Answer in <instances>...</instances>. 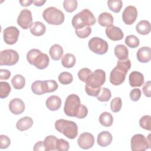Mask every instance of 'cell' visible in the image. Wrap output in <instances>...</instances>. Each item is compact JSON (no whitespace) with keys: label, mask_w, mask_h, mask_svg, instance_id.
I'll list each match as a JSON object with an SVG mask.
<instances>
[{"label":"cell","mask_w":151,"mask_h":151,"mask_svg":"<svg viewBox=\"0 0 151 151\" xmlns=\"http://www.w3.org/2000/svg\"><path fill=\"white\" fill-rule=\"evenodd\" d=\"M130 67L131 63L129 59L119 60L117 63L116 67L111 70L110 74V82L114 86H119L122 84Z\"/></svg>","instance_id":"obj_1"},{"label":"cell","mask_w":151,"mask_h":151,"mask_svg":"<svg viewBox=\"0 0 151 151\" xmlns=\"http://www.w3.org/2000/svg\"><path fill=\"white\" fill-rule=\"evenodd\" d=\"M96 19L93 14L88 9H84L76 14L71 21L73 27L76 29H80L86 27H90L96 24Z\"/></svg>","instance_id":"obj_2"},{"label":"cell","mask_w":151,"mask_h":151,"mask_svg":"<svg viewBox=\"0 0 151 151\" xmlns=\"http://www.w3.org/2000/svg\"><path fill=\"white\" fill-rule=\"evenodd\" d=\"M55 129L70 139H75L78 135L77 124L73 121L58 119L55 122Z\"/></svg>","instance_id":"obj_3"},{"label":"cell","mask_w":151,"mask_h":151,"mask_svg":"<svg viewBox=\"0 0 151 151\" xmlns=\"http://www.w3.org/2000/svg\"><path fill=\"white\" fill-rule=\"evenodd\" d=\"M82 104H81L80 97L75 94H71L67 96L64 104V111L69 117H77Z\"/></svg>","instance_id":"obj_4"},{"label":"cell","mask_w":151,"mask_h":151,"mask_svg":"<svg viewBox=\"0 0 151 151\" xmlns=\"http://www.w3.org/2000/svg\"><path fill=\"white\" fill-rule=\"evenodd\" d=\"M42 17L48 24L54 25L62 24L65 18L64 13L54 6H50L46 8L43 11Z\"/></svg>","instance_id":"obj_5"},{"label":"cell","mask_w":151,"mask_h":151,"mask_svg":"<svg viewBox=\"0 0 151 151\" xmlns=\"http://www.w3.org/2000/svg\"><path fill=\"white\" fill-rule=\"evenodd\" d=\"M106 81V73L101 69L96 70L87 78L86 86L93 89H99Z\"/></svg>","instance_id":"obj_6"},{"label":"cell","mask_w":151,"mask_h":151,"mask_svg":"<svg viewBox=\"0 0 151 151\" xmlns=\"http://www.w3.org/2000/svg\"><path fill=\"white\" fill-rule=\"evenodd\" d=\"M131 149L133 151H144L150 148V134L147 137L142 134H136L130 140Z\"/></svg>","instance_id":"obj_7"},{"label":"cell","mask_w":151,"mask_h":151,"mask_svg":"<svg viewBox=\"0 0 151 151\" xmlns=\"http://www.w3.org/2000/svg\"><path fill=\"white\" fill-rule=\"evenodd\" d=\"M88 48L93 52L99 55L106 54L109 48L107 42L103 39L99 37H93L88 41Z\"/></svg>","instance_id":"obj_8"},{"label":"cell","mask_w":151,"mask_h":151,"mask_svg":"<svg viewBox=\"0 0 151 151\" xmlns=\"http://www.w3.org/2000/svg\"><path fill=\"white\" fill-rule=\"evenodd\" d=\"M19 60L18 53L12 49L3 50L0 54L1 65H13L17 63Z\"/></svg>","instance_id":"obj_9"},{"label":"cell","mask_w":151,"mask_h":151,"mask_svg":"<svg viewBox=\"0 0 151 151\" xmlns=\"http://www.w3.org/2000/svg\"><path fill=\"white\" fill-rule=\"evenodd\" d=\"M19 35V29L14 26H10L5 28L3 31V37L5 42L8 45L15 44Z\"/></svg>","instance_id":"obj_10"},{"label":"cell","mask_w":151,"mask_h":151,"mask_svg":"<svg viewBox=\"0 0 151 151\" xmlns=\"http://www.w3.org/2000/svg\"><path fill=\"white\" fill-rule=\"evenodd\" d=\"M17 24L24 29H27L30 28L32 24L31 12L27 9L22 10L18 17Z\"/></svg>","instance_id":"obj_11"},{"label":"cell","mask_w":151,"mask_h":151,"mask_svg":"<svg viewBox=\"0 0 151 151\" xmlns=\"http://www.w3.org/2000/svg\"><path fill=\"white\" fill-rule=\"evenodd\" d=\"M94 137L90 133H81L77 139V143L80 147L83 149H88L92 147L94 144Z\"/></svg>","instance_id":"obj_12"},{"label":"cell","mask_w":151,"mask_h":151,"mask_svg":"<svg viewBox=\"0 0 151 151\" xmlns=\"http://www.w3.org/2000/svg\"><path fill=\"white\" fill-rule=\"evenodd\" d=\"M137 17V11L135 6L132 5L127 6L124 9L122 14V19L124 24L132 25L133 24Z\"/></svg>","instance_id":"obj_13"},{"label":"cell","mask_w":151,"mask_h":151,"mask_svg":"<svg viewBox=\"0 0 151 151\" xmlns=\"http://www.w3.org/2000/svg\"><path fill=\"white\" fill-rule=\"evenodd\" d=\"M107 37L113 41H119L123 39L124 34L122 29L117 27L110 25L107 27L105 30Z\"/></svg>","instance_id":"obj_14"},{"label":"cell","mask_w":151,"mask_h":151,"mask_svg":"<svg viewBox=\"0 0 151 151\" xmlns=\"http://www.w3.org/2000/svg\"><path fill=\"white\" fill-rule=\"evenodd\" d=\"M24 101L18 98L12 99L9 103V109L14 114H20L25 110Z\"/></svg>","instance_id":"obj_15"},{"label":"cell","mask_w":151,"mask_h":151,"mask_svg":"<svg viewBox=\"0 0 151 151\" xmlns=\"http://www.w3.org/2000/svg\"><path fill=\"white\" fill-rule=\"evenodd\" d=\"M49 57L45 53L40 52L34 60L32 65L40 70L45 69L49 64Z\"/></svg>","instance_id":"obj_16"},{"label":"cell","mask_w":151,"mask_h":151,"mask_svg":"<svg viewBox=\"0 0 151 151\" xmlns=\"http://www.w3.org/2000/svg\"><path fill=\"white\" fill-rule=\"evenodd\" d=\"M129 81V84L131 87H140L144 83V76L141 73L134 71L130 74Z\"/></svg>","instance_id":"obj_17"},{"label":"cell","mask_w":151,"mask_h":151,"mask_svg":"<svg viewBox=\"0 0 151 151\" xmlns=\"http://www.w3.org/2000/svg\"><path fill=\"white\" fill-rule=\"evenodd\" d=\"M137 60L143 63H148L151 59V49L149 47L140 48L136 54Z\"/></svg>","instance_id":"obj_18"},{"label":"cell","mask_w":151,"mask_h":151,"mask_svg":"<svg viewBox=\"0 0 151 151\" xmlns=\"http://www.w3.org/2000/svg\"><path fill=\"white\" fill-rule=\"evenodd\" d=\"M113 140L111 134L108 131L100 132L97 138V144L101 147H106L111 144Z\"/></svg>","instance_id":"obj_19"},{"label":"cell","mask_w":151,"mask_h":151,"mask_svg":"<svg viewBox=\"0 0 151 151\" xmlns=\"http://www.w3.org/2000/svg\"><path fill=\"white\" fill-rule=\"evenodd\" d=\"M45 105L50 110L55 111L58 110L61 105V100L57 96H50L45 101Z\"/></svg>","instance_id":"obj_20"},{"label":"cell","mask_w":151,"mask_h":151,"mask_svg":"<svg viewBox=\"0 0 151 151\" xmlns=\"http://www.w3.org/2000/svg\"><path fill=\"white\" fill-rule=\"evenodd\" d=\"M33 123L32 118L28 116H25L18 120L16 124V127L19 131H25L31 128Z\"/></svg>","instance_id":"obj_21"},{"label":"cell","mask_w":151,"mask_h":151,"mask_svg":"<svg viewBox=\"0 0 151 151\" xmlns=\"http://www.w3.org/2000/svg\"><path fill=\"white\" fill-rule=\"evenodd\" d=\"M114 19L112 15L109 12H102L98 17V22L102 27H107L112 25Z\"/></svg>","instance_id":"obj_22"},{"label":"cell","mask_w":151,"mask_h":151,"mask_svg":"<svg viewBox=\"0 0 151 151\" xmlns=\"http://www.w3.org/2000/svg\"><path fill=\"white\" fill-rule=\"evenodd\" d=\"M45 31V25L40 21H36L33 22L30 27L31 33L35 36H41L44 34Z\"/></svg>","instance_id":"obj_23"},{"label":"cell","mask_w":151,"mask_h":151,"mask_svg":"<svg viewBox=\"0 0 151 151\" xmlns=\"http://www.w3.org/2000/svg\"><path fill=\"white\" fill-rule=\"evenodd\" d=\"M114 51L116 57L119 59V60H124L128 58L129 50L125 45L123 44L116 45Z\"/></svg>","instance_id":"obj_24"},{"label":"cell","mask_w":151,"mask_h":151,"mask_svg":"<svg viewBox=\"0 0 151 151\" xmlns=\"http://www.w3.org/2000/svg\"><path fill=\"white\" fill-rule=\"evenodd\" d=\"M63 49L59 44H54L52 45L49 51V54L52 60L55 61L59 60L63 54Z\"/></svg>","instance_id":"obj_25"},{"label":"cell","mask_w":151,"mask_h":151,"mask_svg":"<svg viewBox=\"0 0 151 151\" xmlns=\"http://www.w3.org/2000/svg\"><path fill=\"white\" fill-rule=\"evenodd\" d=\"M151 29L150 24L148 21L142 20L136 26V31L140 35H147L150 33Z\"/></svg>","instance_id":"obj_26"},{"label":"cell","mask_w":151,"mask_h":151,"mask_svg":"<svg viewBox=\"0 0 151 151\" xmlns=\"http://www.w3.org/2000/svg\"><path fill=\"white\" fill-rule=\"evenodd\" d=\"M58 139L53 135H50L47 136L44 140V145L46 151L50 150H57V145Z\"/></svg>","instance_id":"obj_27"},{"label":"cell","mask_w":151,"mask_h":151,"mask_svg":"<svg viewBox=\"0 0 151 151\" xmlns=\"http://www.w3.org/2000/svg\"><path fill=\"white\" fill-rule=\"evenodd\" d=\"M76 62V57L70 53L65 54L61 59L62 65L67 68H72L74 66Z\"/></svg>","instance_id":"obj_28"},{"label":"cell","mask_w":151,"mask_h":151,"mask_svg":"<svg viewBox=\"0 0 151 151\" xmlns=\"http://www.w3.org/2000/svg\"><path fill=\"white\" fill-rule=\"evenodd\" d=\"M11 83L13 87L16 90H21L24 88L25 84V79L21 74L15 75L11 80Z\"/></svg>","instance_id":"obj_29"},{"label":"cell","mask_w":151,"mask_h":151,"mask_svg":"<svg viewBox=\"0 0 151 151\" xmlns=\"http://www.w3.org/2000/svg\"><path fill=\"white\" fill-rule=\"evenodd\" d=\"M100 123L104 127H110L113 123V117L109 112H103L99 116Z\"/></svg>","instance_id":"obj_30"},{"label":"cell","mask_w":151,"mask_h":151,"mask_svg":"<svg viewBox=\"0 0 151 151\" xmlns=\"http://www.w3.org/2000/svg\"><path fill=\"white\" fill-rule=\"evenodd\" d=\"M43 81V87L45 93L55 91L58 87L57 83L54 80H45Z\"/></svg>","instance_id":"obj_31"},{"label":"cell","mask_w":151,"mask_h":151,"mask_svg":"<svg viewBox=\"0 0 151 151\" xmlns=\"http://www.w3.org/2000/svg\"><path fill=\"white\" fill-rule=\"evenodd\" d=\"M123 5V2L121 0H109L107 1V6L110 11L118 13L120 11Z\"/></svg>","instance_id":"obj_32"},{"label":"cell","mask_w":151,"mask_h":151,"mask_svg":"<svg viewBox=\"0 0 151 151\" xmlns=\"http://www.w3.org/2000/svg\"><path fill=\"white\" fill-rule=\"evenodd\" d=\"M111 97V93L110 90L106 87L101 88L100 91L98 96H97V99L99 101L105 102L108 101Z\"/></svg>","instance_id":"obj_33"},{"label":"cell","mask_w":151,"mask_h":151,"mask_svg":"<svg viewBox=\"0 0 151 151\" xmlns=\"http://www.w3.org/2000/svg\"><path fill=\"white\" fill-rule=\"evenodd\" d=\"M59 82L64 85L70 84L73 80V77L71 73L67 71L61 73L58 77Z\"/></svg>","instance_id":"obj_34"},{"label":"cell","mask_w":151,"mask_h":151,"mask_svg":"<svg viewBox=\"0 0 151 151\" xmlns=\"http://www.w3.org/2000/svg\"><path fill=\"white\" fill-rule=\"evenodd\" d=\"M31 90L37 95H42L45 94L42 81L37 80L34 81L31 85Z\"/></svg>","instance_id":"obj_35"},{"label":"cell","mask_w":151,"mask_h":151,"mask_svg":"<svg viewBox=\"0 0 151 151\" xmlns=\"http://www.w3.org/2000/svg\"><path fill=\"white\" fill-rule=\"evenodd\" d=\"M11 90V86L8 82L1 81L0 82V97L4 99L8 96Z\"/></svg>","instance_id":"obj_36"},{"label":"cell","mask_w":151,"mask_h":151,"mask_svg":"<svg viewBox=\"0 0 151 151\" xmlns=\"http://www.w3.org/2000/svg\"><path fill=\"white\" fill-rule=\"evenodd\" d=\"M125 44L130 48H135L139 46L140 41L136 36L134 35H129L125 38Z\"/></svg>","instance_id":"obj_37"},{"label":"cell","mask_w":151,"mask_h":151,"mask_svg":"<svg viewBox=\"0 0 151 151\" xmlns=\"http://www.w3.org/2000/svg\"><path fill=\"white\" fill-rule=\"evenodd\" d=\"M78 3L76 0H65L63 2V7L68 12H74L77 8Z\"/></svg>","instance_id":"obj_38"},{"label":"cell","mask_w":151,"mask_h":151,"mask_svg":"<svg viewBox=\"0 0 151 151\" xmlns=\"http://www.w3.org/2000/svg\"><path fill=\"white\" fill-rule=\"evenodd\" d=\"M139 125L143 129L150 130L151 129V117L149 115H145L139 120Z\"/></svg>","instance_id":"obj_39"},{"label":"cell","mask_w":151,"mask_h":151,"mask_svg":"<svg viewBox=\"0 0 151 151\" xmlns=\"http://www.w3.org/2000/svg\"><path fill=\"white\" fill-rule=\"evenodd\" d=\"M122 106V101L120 97H115L114 98L111 103H110V109L111 110L113 113L119 112L121 109Z\"/></svg>","instance_id":"obj_40"},{"label":"cell","mask_w":151,"mask_h":151,"mask_svg":"<svg viewBox=\"0 0 151 151\" xmlns=\"http://www.w3.org/2000/svg\"><path fill=\"white\" fill-rule=\"evenodd\" d=\"M76 34L80 38H86L91 33V28L90 27H86L80 29L75 30Z\"/></svg>","instance_id":"obj_41"},{"label":"cell","mask_w":151,"mask_h":151,"mask_svg":"<svg viewBox=\"0 0 151 151\" xmlns=\"http://www.w3.org/2000/svg\"><path fill=\"white\" fill-rule=\"evenodd\" d=\"M92 74V71L88 68H83L78 73V78L83 82L86 83L87 78Z\"/></svg>","instance_id":"obj_42"},{"label":"cell","mask_w":151,"mask_h":151,"mask_svg":"<svg viewBox=\"0 0 151 151\" xmlns=\"http://www.w3.org/2000/svg\"><path fill=\"white\" fill-rule=\"evenodd\" d=\"M41 51L38 49H31L30 50L27 54V60L28 61V63L32 65V63L37 57V56L40 53Z\"/></svg>","instance_id":"obj_43"},{"label":"cell","mask_w":151,"mask_h":151,"mask_svg":"<svg viewBox=\"0 0 151 151\" xmlns=\"http://www.w3.org/2000/svg\"><path fill=\"white\" fill-rule=\"evenodd\" d=\"M70 148V144L69 143L63 139H59L57 142V150L59 151H67Z\"/></svg>","instance_id":"obj_44"},{"label":"cell","mask_w":151,"mask_h":151,"mask_svg":"<svg viewBox=\"0 0 151 151\" xmlns=\"http://www.w3.org/2000/svg\"><path fill=\"white\" fill-rule=\"evenodd\" d=\"M11 144L10 139L6 135H0V148L1 149L8 148Z\"/></svg>","instance_id":"obj_45"},{"label":"cell","mask_w":151,"mask_h":151,"mask_svg":"<svg viewBox=\"0 0 151 151\" xmlns=\"http://www.w3.org/2000/svg\"><path fill=\"white\" fill-rule=\"evenodd\" d=\"M141 96V90L139 88H133L130 93V98L133 101H138Z\"/></svg>","instance_id":"obj_46"},{"label":"cell","mask_w":151,"mask_h":151,"mask_svg":"<svg viewBox=\"0 0 151 151\" xmlns=\"http://www.w3.org/2000/svg\"><path fill=\"white\" fill-rule=\"evenodd\" d=\"M143 93L147 97H150L151 96V82L150 81H146L142 88Z\"/></svg>","instance_id":"obj_47"},{"label":"cell","mask_w":151,"mask_h":151,"mask_svg":"<svg viewBox=\"0 0 151 151\" xmlns=\"http://www.w3.org/2000/svg\"><path fill=\"white\" fill-rule=\"evenodd\" d=\"M87 114H88V109L87 107L82 104L81 108L76 117L78 119H84L87 116Z\"/></svg>","instance_id":"obj_48"},{"label":"cell","mask_w":151,"mask_h":151,"mask_svg":"<svg viewBox=\"0 0 151 151\" xmlns=\"http://www.w3.org/2000/svg\"><path fill=\"white\" fill-rule=\"evenodd\" d=\"M11 72L8 70L5 69H1L0 70V80H8L11 77Z\"/></svg>","instance_id":"obj_49"},{"label":"cell","mask_w":151,"mask_h":151,"mask_svg":"<svg viewBox=\"0 0 151 151\" xmlns=\"http://www.w3.org/2000/svg\"><path fill=\"white\" fill-rule=\"evenodd\" d=\"M33 149H34V151H38V150H45V151H46L44 141H39V142H37L34 145Z\"/></svg>","instance_id":"obj_50"},{"label":"cell","mask_w":151,"mask_h":151,"mask_svg":"<svg viewBox=\"0 0 151 151\" xmlns=\"http://www.w3.org/2000/svg\"><path fill=\"white\" fill-rule=\"evenodd\" d=\"M21 5L22 6H28L31 5L33 3L32 0H24V1H19Z\"/></svg>","instance_id":"obj_51"},{"label":"cell","mask_w":151,"mask_h":151,"mask_svg":"<svg viewBox=\"0 0 151 151\" xmlns=\"http://www.w3.org/2000/svg\"><path fill=\"white\" fill-rule=\"evenodd\" d=\"M46 1H42V0H38V1H33V4L34 5L37 6H41L43 5L45 3Z\"/></svg>","instance_id":"obj_52"}]
</instances>
